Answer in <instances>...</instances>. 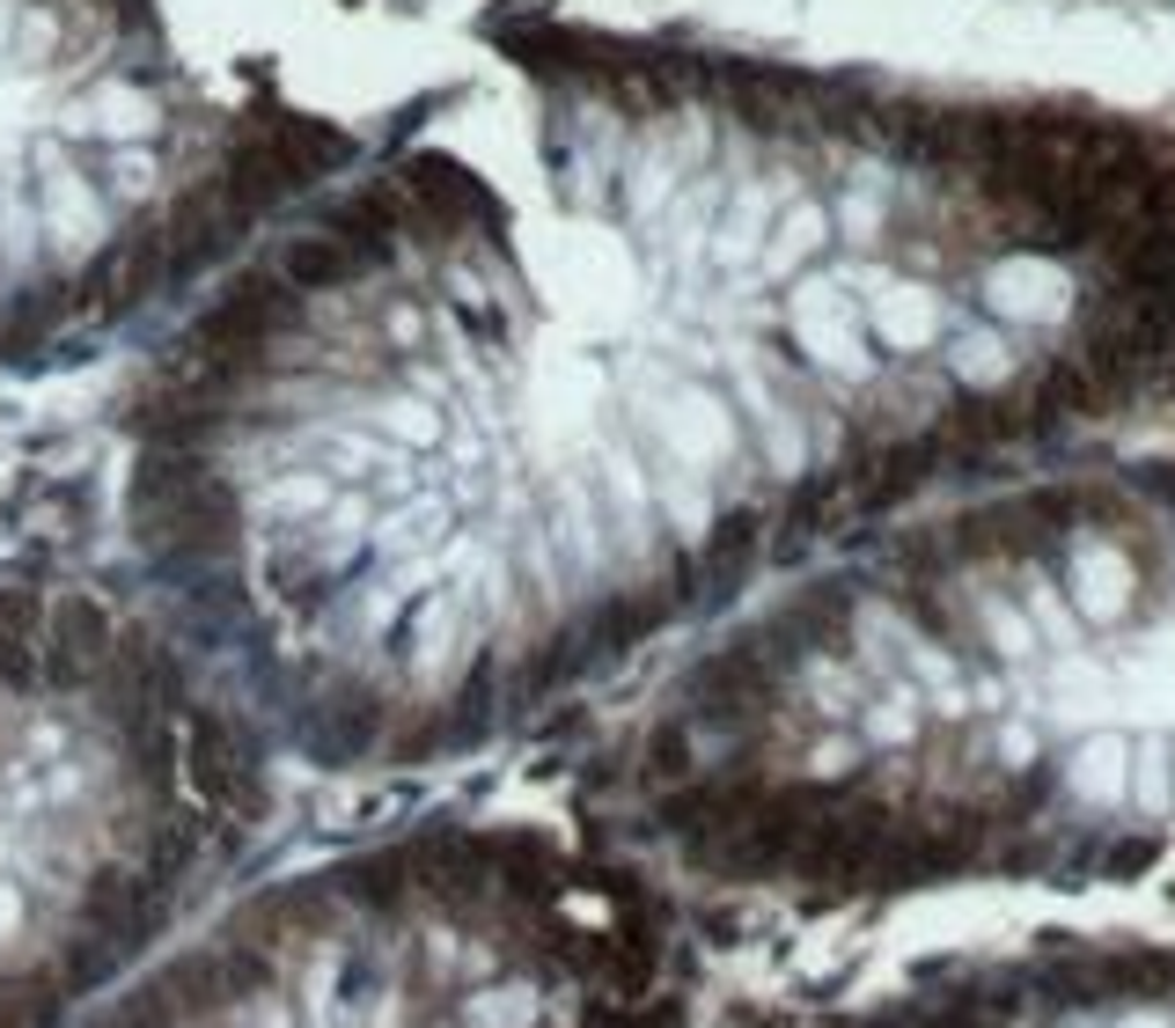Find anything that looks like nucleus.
<instances>
[{"label":"nucleus","mask_w":1175,"mask_h":1028,"mask_svg":"<svg viewBox=\"0 0 1175 1028\" xmlns=\"http://www.w3.org/2000/svg\"><path fill=\"white\" fill-rule=\"evenodd\" d=\"M853 96L611 37L331 184L155 339L125 544L294 764L434 772L948 464L881 390Z\"/></svg>","instance_id":"nucleus-1"},{"label":"nucleus","mask_w":1175,"mask_h":1028,"mask_svg":"<svg viewBox=\"0 0 1175 1028\" xmlns=\"http://www.w3.org/2000/svg\"><path fill=\"white\" fill-rule=\"evenodd\" d=\"M287 764L133 566L0 573V1028H73L250 881Z\"/></svg>","instance_id":"nucleus-2"},{"label":"nucleus","mask_w":1175,"mask_h":1028,"mask_svg":"<svg viewBox=\"0 0 1175 1028\" xmlns=\"http://www.w3.org/2000/svg\"><path fill=\"white\" fill-rule=\"evenodd\" d=\"M684 933L603 831L426 808L250 875L73 1028H684Z\"/></svg>","instance_id":"nucleus-3"},{"label":"nucleus","mask_w":1175,"mask_h":1028,"mask_svg":"<svg viewBox=\"0 0 1175 1028\" xmlns=\"http://www.w3.org/2000/svg\"><path fill=\"white\" fill-rule=\"evenodd\" d=\"M345 155L162 0H0V382L170 331Z\"/></svg>","instance_id":"nucleus-4"},{"label":"nucleus","mask_w":1175,"mask_h":1028,"mask_svg":"<svg viewBox=\"0 0 1175 1028\" xmlns=\"http://www.w3.org/2000/svg\"><path fill=\"white\" fill-rule=\"evenodd\" d=\"M1065 581H1073V603L1087 617H1117L1131 603V559L1117 544H1080L1073 566H1065Z\"/></svg>","instance_id":"nucleus-5"},{"label":"nucleus","mask_w":1175,"mask_h":1028,"mask_svg":"<svg viewBox=\"0 0 1175 1028\" xmlns=\"http://www.w3.org/2000/svg\"><path fill=\"white\" fill-rule=\"evenodd\" d=\"M1125 772H1131V742H1117V734H1095V742H1080L1073 757H1065V786L1087 808L1125 801Z\"/></svg>","instance_id":"nucleus-6"},{"label":"nucleus","mask_w":1175,"mask_h":1028,"mask_svg":"<svg viewBox=\"0 0 1175 1028\" xmlns=\"http://www.w3.org/2000/svg\"><path fill=\"white\" fill-rule=\"evenodd\" d=\"M984 301L1000 309V317H1058V301H1065V287H1058V272L1043 265H992V279H984Z\"/></svg>","instance_id":"nucleus-7"},{"label":"nucleus","mask_w":1175,"mask_h":1028,"mask_svg":"<svg viewBox=\"0 0 1175 1028\" xmlns=\"http://www.w3.org/2000/svg\"><path fill=\"white\" fill-rule=\"evenodd\" d=\"M1125 786L1139 793V808H1147V815H1161V808H1168V742H1139V757H1131Z\"/></svg>","instance_id":"nucleus-8"},{"label":"nucleus","mask_w":1175,"mask_h":1028,"mask_svg":"<svg viewBox=\"0 0 1175 1028\" xmlns=\"http://www.w3.org/2000/svg\"><path fill=\"white\" fill-rule=\"evenodd\" d=\"M1028 603H1036V610H1043V632H1058V639L1073 632V625H1065V603H1051V587H1036V595H1028ZM1036 610H1028V617H1036Z\"/></svg>","instance_id":"nucleus-9"}]
</instances>
